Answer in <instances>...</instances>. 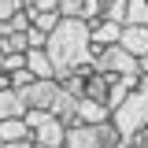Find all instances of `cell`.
I'll list each match as a JSON object with an SVG mask.
<instances>
[{"label":"cell","instance_id":"6da1fadb","mask_svg":"<svg viewBox=\"0 0 148 148\" xmlns=\"http://www.w3.org/2000/svg\"><path fill=\"white\" fill-rule=\"evenodd\" d=\"M45 52L56 67V78L63 74H92V48H89V22L85 18H74V15H63L59 26H56L48 41H45Z\"/></svg>","mask_w":148,"mask_h":148},{"label":"cell","instance_id":"7a4b0ae2","mask_svg":"<svg viewBox=\"0 0 148 148\" xmlns=\"http://www.w3.org/2000/svg\"><path fill=\"white\" fill-rule=\"evenodd\" d=\"M111 126L119 130L122 137H130V133H137V130L148 126V78L145 74H141L137 89H130L126 100L111 111Z\"/></svg>","mask_w":148,"mask_h":148},{"label":"cell","instance_id":"3957f363","mask_svg":"<svg viewBox=\"0 0 148 148\" xmlns=\"http://www.w3.org/2000/svg\"><path fill=\"white\" fill-rule=\"evenodd\" d=\"M122 133L108 122H74L63 133V148H111Z\"/></svg>","mask_w":148,"mask_h":148},{"label":"cell","instance_id":"277c9868","mask_svg":"<svg viewBox=\"0 0 148 148\" xmlns=\"http://www.w3.org/2000/svg\"><path fill=\"white\" fill-rule=\"evenodd\" d=\"M92 67L104 71V74H119V78H122V74H141L137 71V56L126 52L119 41H115V45H104V48L96 52V59H92Z\"/></svg>","mask_w":148,"mask_h":148},{"label":"cell","instance_id":"5b68a950","mask_svg":"<svg viewBox=\"0 0 148 148\" xmlns=\"http://www.w3.org/2000/svg\"><path fill=\"white\" fill-rule=\"evenodd\" d=\"M22 100L26 108H52L56 92H59V78H34L30 85H22Z\"/></svg>","mask_w":148,"mask_h":148},{"label":"cell","instance_id":"8992f818","mask_svg":"<svg viewBox=\"0 0 148 148\" xmlns=\"http://www.w3.org/2000/svg\"><path fill=\"white\" fill-rule=\"evenodd\" d=\"M119 45L126 52H133V56H145L148 52V26H141V22H122Z\"/></svg>","mask_w":148,"mask_h":148},{"label":"cell","instance_id":"52a82bcc","mask_svg":"<svg viewBox=\"0 0 148 148\" xmlns=\"http://www.w3.org/2000/svg\"><path fill=\"white\" fill-rule=\"evenodd\" d=\"M119 34H122V22H115V18H92L89 22V37L96 41V45H115L119 41Z\"/></svg>","mask_w":148,"mask_h":148},{"label":"cell","instance_id":"ba28073f","mask_svg":"<svg viewBox=\"0 0 148 148\" xmlns=\"http://www.w3.org/2000/svg\"><path fill=\"white\" fill-rule=\"evenodd\" d=\"M111 111L104 100H92V96H78V122H108Z\"/></svg>","mask_w":148,"mask_h":148},{"label":"cell","instance_id":"9c48e42d","mask_svg":"<svg viewBox=\"0 0 148 148\" xmlns=\"http://www.w3.org/2000/svg\"><path fill=\"white\" fill-rule=\"evenodd\" d=\"M26 111V100L18 89H0V119H18Z\"/></svg>","mask_w":148,"mask_h":148},{"label":"cell","instance_id":"30bf717a","mask_svg":"<svg viewBox=\"0 0 148 148\" xmlns=\"http://www.w3.org/2000/svg\"><path fill=\"white\" fill-rule=\"evenodd\" d=\"M26 67L37 78H56V67H52V59H48L45 48H26Z\"/></svg>","mask_w":148,"mask_h":148},{"label":"cell","instance_id":"8fae6325","mask_svg":"<svg viewBox=\"0 0 148 148\" xmlns=\"http://www.w3.org/2000/svg\"><path fill=\"white\" fill-rule=\"evenodd\" d=\"M30 137V126H26V119L18 115V119H0V141L8 145V141H26Z\"/></svg>","mask_w":148,"mask_h":148},{"label":"cell","instance_id":"7c38bea8","mask_svg":"<svg viewBox=\"0 0 148 148\" xmlns=\"http://www.w3.org/2000/svg\"><path fill=\"white\" fill-rule=\"evenodd\" d=\"M126 92H130V82H126V78H119V74H111V82H108V96H104L108 111L119 108V104L126 100Z\"/></svg>","mask_w":148,"mask_h":148},{"label":"cell","instance_id":"4fadbf2b","mask_svg":"<svg viewBox=\"0 0 148 148\" xmlns=\"http://www.w3.org/2000/svg\"><path fill=\"white\" fill-rule=\"evenodd\" d=\"M26 11H30V8H26ZM59 11H30V22H34L37 30H45V34H52L56 26H59Z\"/></svg>","mask_w":148,"mask_h":148},{"label":"cell","instance_id":"5bb4252c","mask_svg":"<svg viewBox=\"0 0 148 148\" xmlns=\"http://www.w3.org/2000/svg\"><path fill=\"white\" fill-rule=\"evenodd\" d=\"M122 22H141V26H148V0H126V18Z\"/></svg>","mask_w":148,"mask_h":148},{"label":"cell","instance_id":"9a60e30c","mask_svg":"<svg viewBox=\"0 0 148 148\" xmlns=\"http://www.w3.org/2000/svg\"><path fill=\"white\" fill-rule=\"evenodd\" d=\"M26 30H30V11H26V8H18L15 15L4 22V34H26Z\"/></svg>","mask_w":148,"mask_h":148},{"label":"cell","instance_id":"2e32d148","mask_svg":"<svg viewBox=\"0 0 148 148\" xmlns=\"http://www.w3.org/2000/svg\"><path fill=\"white\" fill-rule=\"evenodd\" d=\"M104 18L122 22V18H126V0H108V4H104Z\"/></svg>","mask_w":148,"mask_h":148},{"label":"cell","instance_id":"e0dca14e","mask_svg":"<svg viewBox=\"0 0 148 148\" xmlns=\"http://www.w3.org/2000/svg\"><path fill=\"white\" fill-rule=\"evenodd\" d=\"M37 74L30 71V67H18V71H11V89H22V85H30Z\"/></svg>","mask_w":148,"mask_h":148},{"label":"cell","instance_id":"ac0fdd59","mask_svg":"<svg viewBox=\"0 0 148 148\" xmlns=\"http://www.w3.org/2000/svg\"><path fill=\"white\" fill-rule=\"evenodd\" d=\"M45 41H48V34L37 30L34 22H30V30H26V45H30V48H45Z\"/></svg>","mask_w":148,"mask_h":148},{"label":"cell","instance_id":"d6986e66","mask_svg":"<svg viewBox=\"0 0 148 148\" xmlns=\"http://www.w3.org/2000/svg\"><path fill=\"white\" fill-rule=\"evenodd\" d=\"M18 8H22V0H0V22H8Z\"/></svg>","mask_w":148,"mask_h":148},{"label":"cell","instance_id":"ffe728a7","mask_svg":"<svg viewBox=\"0 0 148 148\" xmlns=\"http://www.w3.org/2000/svg\"><path fill=\"white\" fill-rule=\"evenodd\" d=\"M30 11H59V0H34Z\"/></svg>","mask_w":148,"mask_h":148},{"label":"cell","instance_id":"44dd1931","mask_svg":"<svg viewBox=\"0 0 148 148\" xmlns=\"http://www.w3.org/2000/svg\"><path fill=\"white\" fill-rule=\"evenodd\" d=\"M137 71L148 78V52H145V56H137Z\"/></svg>","mask_w":148,"mask_h":148},{"label":"cell","instance_id":"7402d4cb","mask_svg":"<svg viewBox=\"0 0 148 148\" xmlns=\"http://www.w3.org/2000/svg\"><path fill=\"white\" fill-rule=\"evenodd\" d=\"M0 89H11V74L8 71H0Z\"/></svg>","mask_w":148,"mask_h":148},{"label":"cell","instance_id":"603a6c76","mask_svg":"<svg viewBox=\"0 0 148 148\" xmlns=\"http://www.w3.org/2000/svg\"><path fill=\"white\" fill-rule=\"evenodd\" d=\"M34 148H45V145H37V141H34Z\"/></svg>","mask_w":148,"mask_h":148}]
</instances>
